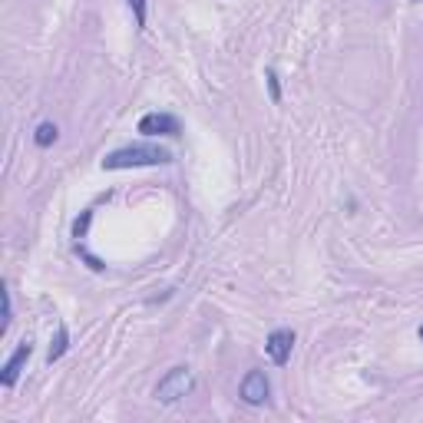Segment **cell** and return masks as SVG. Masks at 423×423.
Masks as SVG:
<instances>
[{"label": "cell", "mask_w": 423, "mask_h": 423, "mask_svg": "<svg viewBox=\"0 0 423 423\" xmlns=\"http://www.w3.org/2000/svg\"><path fill=\"white\" fill-rule=\"evenodd\" d=\"M172 163V153L163 149V145H126V149H116L103 159V169L116 172V169H139V165H169Z\"/></svg>", "instance_id": "obj_1"}, {"label": "cell", "mask_w": 423, "mask_h": 423, "mask_svg": "<svg viewBox=\"0 0 423 423\" xmlns=\"http://www.w3.org/2000/svg\"><path fill=\"white\" fill-rule=\"evenodd\" d=\"M192 370L189 367H172L169 374L155 384V400H163V404H175V400H182L185 394H192Z\"/></svg>", "instance_id": "obj_2"}, {"label": "cell", "mask_w": 423, "mask_h": 423, "mask_svg": "<svg viewBox=\"0 0 423 423\" xmlns=\"http://www.w3.org/2000/svg\"><path fill=\"white\" fill-rule=\"evenodd\" d=\"M139 133L143 136H182V123L172 113H145L139 119Z\"/></svg>", "instance_id": "obj_3"}, {"label": "cell", "mask_w": 423, "mask_h": 423, "mask_svg": "<svg viewBox=\"0 0 423 423\" xmlns=\"http://www.w3.org/2000/svg\"><path fill=\"white\" fill-rule=\"evenodd\" d=\"M268 394H271V384H268V377H265V370H248L245 380H241V400L258 407L268 400Z\"/></svg>", "instance_id": "obj_4"}, {"label": "cell", "mask_w": 423, "mask_h": 423, "mask_svg": "<svg viewBox=\"0 0 423 423\" xmlns=\"http://www.w3.org/2000/svg\"><path fill=\"white\" fill-rule=\"evenodd\" d=\"M30 354H33V344H30V337H23L17 344V351L10 354V361L4 364V370H0V384L4 387H13L20 380V370H23V364L30 361Z\"/></svg>", "instance_id": "obj_5"}, {"label": "cell", "mask_w": 423, "mask_h": 423, "mask_svg": "<svg viewBox=\"0 0 423 423\" xmlns=\"http://www.w3.org/2000/svg\"><path fill=\"white\" fill-rule=\"evenodd\" d=\"M291 347H295V331H271L268 334V341H265V351H268V357H271V364H278V367H285L291 361Z\"/></svg>", "instance_id": "obj_6"}, {"label": "cell", "mask_w": 423, "mask_h": 423, "mask_svg": "<svg viewBox=\"0 0 423 423\" xmlns=\"http://www.w3.org/2000/svg\"><path fill=\"white\" fill-rule=\"evenodd\" d=\"M67 347H70L67 324H60V327H57V337H53V344H50V351H47V361H50V364H53V361H60V357L67 354Z\"/></svg>", "instance_id": "obj_7"}, {"label": "cell", "mask_w": 423, "mask_h": 423, "mask_svg": "<svg viewBox=\"0 0 423 423\" xmlns=\"http://www.w3.org/2000/svg\"><path fill=\"white\" fill-rule=\"evenodd\" d=\"M57 136H60V129H57L53 123H40V126H37V133H33V143H37L40 149H47V145L57 143Z\"/></svg>", "instance_id": "obj_8"}, {"label": "cell", "mask_w": 423, "mask_h": 423, "mask_svg": "<svg viewBox=\"0 0 423 423\" xmlns=\"http://www.w3.org/2000/svg\"><path fill=\"white\" fill-rule=\"evenodd\" d=\"M265 79H268L271 103H281V83H278V73H275V70H268V73H265Z\"/></svg>", "instance_id": "obj_9"}, {"label": "cell", "mask_w": 423, "mask_h": 423, "mask_svg": "<svg viewBox=\"0 0 423 423\" xmlns=\"http://www.w3.org/2000/svg\"><path fill=\"white\" fill-rule=\"evenodd\" d=\"M89 219H93V209H87V211H83V219H77V225H73V235H77V238H83V235H87Z\"/></svg>", "instance_id": "obj_10"}, {"label": "cell", "mask_w": 423, "mask_h": 423, "mask_svg": "<svg viewBox=\"0 0 423 423\" xmlns=\"http://www.w3.org/2000/svg\"><path fill=\"white\" fill-rule=\"evenodd\" d=\"M129 7H133V13H136L139 30H145V0H129Z\"/></svg>", "instance_id": "obj_11"}, {"label": "cell", "mask_w": 423, "mask_h": 423, "mask_svg": "<svg viewBox=\"0 0 423 423\" xmlns=\"http://www.w3.org/2000/svg\"><path fill=\"white\" fill-rule=\"evenodd\" d=\"M10 321H13V304H10V291L4 288V327H0V331H7Z\"/></svg>", "instance_id": "obj_12"}, {"label": "cell", "mask_w": 423, "mask_h": 423, "mask_svg": "<svg viewBox=\"0 0 423 423\" xmlns=\"http://www.w3.org/2000/svg\"><path fill=\"white\" fill-rule=\"evenodd\" d=\"M417 334H420V341H423V327H420V331H417Z\"/></svg>", "instance_id": "obj_13"}]
</instances>
